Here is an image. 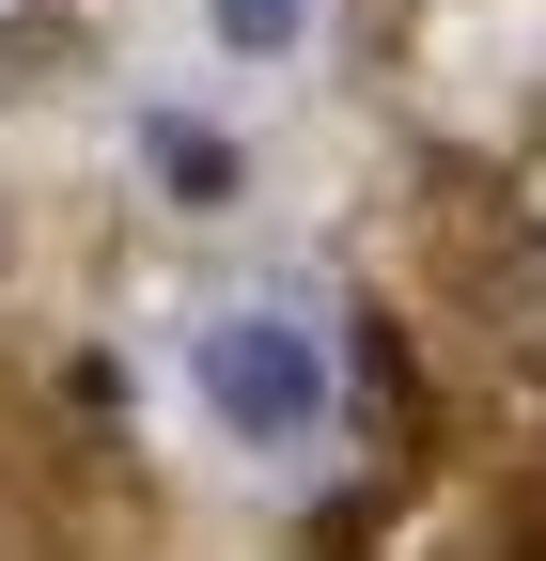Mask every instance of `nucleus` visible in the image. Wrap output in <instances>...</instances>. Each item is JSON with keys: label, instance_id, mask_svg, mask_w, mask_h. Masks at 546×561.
<instances>
[{"label": "nucleus", "instance_id": "f257e3e1", "mask_svg": "<svg viewBox=\"0 0 546 561\" xmlns=\"http://www.w3.org/2000/svg\"><path fill=\"white\" fill-rule=\"evenodd\" d=\"M187 375H203V405H219V437H250V453H312L328 437V343L297 328V312H203V343H187Z\"/></svg>", "mask_w": 546, "mask_h": 561}, {"label": "nucleus", "instance_id": "f03ea898", "mask_svg": "<svg viewBox=\"0 0 546 561\" xmlns=\"http://www.w3.org/2000/svg\"><path fill=\"white\" fill-rule=\"evenodd\" d=\"M203 32H219L235 62H297L312 47V0H203Z\"/></svg>", "mask_w": 546, "mask_h": 561}, {"label": "nucleus", "instance_id": "7ed1b4c3", "mask_svg": "<svg viewBox=\"0 0 546 561\" xmlns=\"http://www.w3.org/2000/svg\"><path fill=\"white\" fill-rule=\"evenodd\" d=\"M141 157H157V187H172V203H235V157H219L203 125H172V110L141 125Z\"/></svg>", "mask_w": 546, "mask_h": 561}]
</instances>
